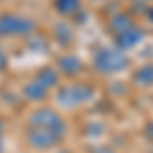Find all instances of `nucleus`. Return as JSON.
I'll return each mask as SVG.
<instances>
[{"mask_svg": "<svg viewBox=\"0 0 153 153\" xmlns=\"http://www.w3.org/2000/svg\"><path fill=\"white\" fill-rule=\"evenodd\" d=\"M35 29V21L16 16V14H2L0 16V35H29Z\"/></svg>", "mask_w": 153, "mask_h": 153, "instance_id": "obj_1", "label": "nucleus"}, {"mask_svg": "<svg viewBox=\"0 0 153 153\" xmlns=\"http://www.w3.org/2000/svg\"><path fill=\"white\" fill-rule=\"evenodd\" d=\"M127 65V57L117 49H102L96 55V68L100 71H118Z\"/></svg>", "mask_w": 153, "mask_h": 153, "instance_id": "obj_2", "label": "nucleus"}, {"mask_svg": "<svg viewBox=\"0 0 153 153\" xmlns=\"http://www.w3.org/2000/svg\"><path fill=\"white\" fill-rule=\"evenodd\" d=\"M31 125L53 131L55 135H61V131H63V123H61L59 114H55L53 110H37L35 114L31 117Z\"/></svg>", "mask_w": 153, "mask_h": 153, "instance_id": "obj_3", "label": "nucleus"}, {"mask_svg": "<svg viewBox=\"0 0 153 153\" xmlns=\"http://www.w3.org/2000/svg\"><path fill=\"white\" fill-rule=\"evenodd\" d=\"M59 135H55L53 131L41 129V127H33V129L27 133V141L31 143L35 149H49L57 143Z\"/></svg>", "mask_w": 153, "mask_h": 153, "instance_id": "obj_4", "label": "nucleus"}, {"mask_svg": "<svg viewBox=\"0 0 153 153\" xmlns=\"http://www.w3.org/2000/svg\"><path fill=\"white\" fill-rule=\"evenodd\" d=\"M90 96V88H86V86H68V88H63L61 90V94H59V100L63 102V104H78V102H82Z\"/></svg>", "mask_w": 153, "mask_h": 153, "instance_id": "obj_5", "label": "nucleus"}, {"mask_svg": "<svg viewBox=\"0 0 153 153\" xmlns=\"http://www.w3.org/2000/svg\"><path fill=\"white\" fill-rule=\"evenodd\" d=\"M141 37H143V31L131 27V29L123 31V33H117V45H118V49H129L133 45H137L141 41Z\"/></svg>", "mask_w": 153, "mask_h": 153, "instance_id": "obj_6", "label": "nucleus"}, {"mask_svg": "<svg viewBox=\"0 0 153 153\" xmlns=\"http://www.w3.org/2000/svg\"><path fill=\"white\" fill-rule=\"evenodd\" d=\"M57 65H59V70L63 71V74H68V76H74V74H78V71L82 70V63H80V59L76 57V55H63V57H59Z\"/></svg>", "mask_w": 153, "mask_h": 153, "instance_id": "obj_7", "label": "nucleus"}, {"mask_svg": "<svg viewBox=\"0 0 153 153\" xmlns=\"http://www.w3.org/2000/svg\"><path fill=\"white\" fill-rule=\"evenodd\" d=\"M45 94H47V88H45L41 82H37V80L25 86V96H27L29 100H35V102L37 100H43Z\"/></svg>", "mask_w": 153, "mask_h": 153, "instance_id": "obj_8", "label": "nucleus"}, {"mask_svg": "<svg viewBox=\"0 0 153 153\" xmlns=\"http://www.w3.org/2000/svg\"><path fill=\"white\" fill-rule=\"evenodd\" d=\"M135 82L141 84V86H151L153 84V63H147V65H143L141 70H137Z\"/></svg>", "mask_w": 153, "mask_h": 153, "instance_id": "obj_9", "label": "nucleus"}, {"mask_svg": "<svg viewBox=\"0 0 153 153\" xmlns=\"http://www.w3.org/2000/svg\"><path fill=\"white\" fill-rule=\"evenodd\" d=\"M55 10L61 14H74L80 10V0H55Z\"/></svg>", "mask_w": 153, "mask_h": 153, "instance_id": "obj_10", "label": "nucleus"}, {"mask_svg": "<svg viewBox=\"0 0 153 153\" xmlns=\"http://www.w3.org/2000/svg\"><path fill=\"white\" fill-rule=\"evenodd\" d=\"M110 27H112L117 33H123V31H127V29L133 27V21H131L129 14H117V16H112Z\"/></svg>", "mask_w": 153, "mask_h": 153, "instance_id": "obj_11", "label": "nucleus"}, {"mask_svg": "<svg viewBox=\"0 0 153 153\" xmlns=\"http://www.w3.org/2000/svg\"><path fill=\"white\" fill-rule=\"evenodd\" d=\"M57 71L53 70V68H45V70L39 71V78H37V82H41L45 88H49V86H55L57 84Z\"/></svg>", "mask_w": 153, "mask_h": 153, "instance_id": "obj_12", "label": "nucleus"}, {"mask_svg": "<svg viewBox=\"0 0 153 153\" xmlns=\"http://www.w3.org/2000/svg\"><path fill=\"white\" fill-rule=\"evenodd\" d=\"M4 68H6V53L0 49V71L4 70Z\"/></svg>", "mask_w": 153, "mask_h": 153, "instance_id": "obj_13", "label": "nucleus"}, {"mask_svg": "<svg viewBox=\"0 0 153 153\" xmlns=\"http://www.w3.org/2000/svg\"><path fill=\"white\" fill-rule=\"evenodd\" d=\"M2 131H4V123L0 120V133H2Z\"/></svg>", "mask_w": 153, "mask_h": 153, "instance_id": "obj_14", "label": "nucleus"}, {"mask_svg": "<svg viewBox=\"0 0 153 153\" xmlns=\"http://www.w3.org/2000/svg\"><path fill=\"white\" fill-rule=\"evenodd\" d=\"M0 153H2V147H0Z\"/></svg>", "mask_w": 153, "mask_h": 153, "instance_id": "obj_15", "label": "nucleus"}]
</instances>
